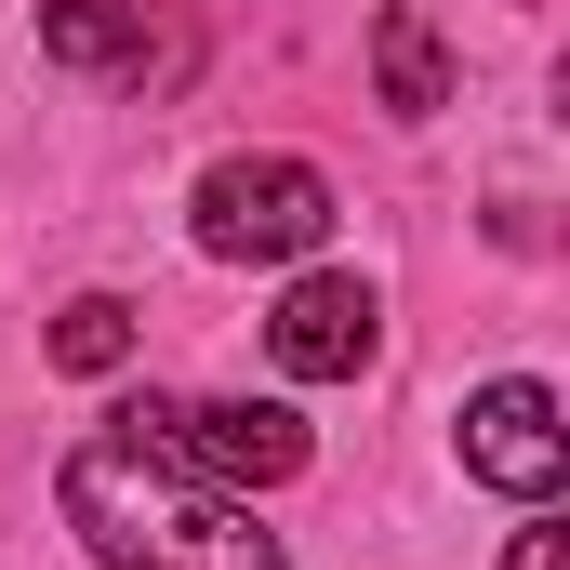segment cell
I'll use <instances>...</instances> for the list:
<instances>
[{"label":"cell","mask_w":570,"mask_h":570,"mask_svg":"<svg viewBox=\"0 0 570 570\" xmlns=\"http://www.w3.org/2000/svg\"><path fill=\"white\" fill-rule=\"evenodd\" d=\"M53 491H67V531L107 570H279V544L253 531V491H213V478L159 464V451L120 438V425L80 438V451L53 464Z\"/></svg>","instance_id":"6da1fadb"},{"label":"cell","mask_w":570,"mask_h":570,"mask_svg":"<svg viewBox=\"0 0 570 570\" xmlns=\"http://www.w3.org/2000/svg\"><path fill=\"white\" fill-rule=\"evenodd\" d=\"M186 213H199V253L213 266H292V253L332 239V173L318 159H279V146L266 159H213Z\"/></svg>","instance_id":"7a4b0ae2"},{"label":"cell","mask_w":570,"mask_h":570,"mask_svg":"<svg viewBox=\"0 0 570 570\" xmlns=\"http://www.w3.org/2000/svg\"><path fill=\"white\" fill-rule=\"evenodd\" d=\"M120 438H146L159 464H186L213 491H279V478H305V425H292L279 399H134Z\"/></svg>","instance_id":"3957f363"},{"label":"cell","mask_w":570,"mask_h":570,"mask_svg":"<svg viewBox=\"0 0 570 570\" xmlns=\"http://www.w3.org/2000/svg\"><path fill=\"white\" fill-rule=\"evenodd\" d=\"M464 478H491V491H518V504H558L570 425H558V399H544L531 372H504V385L464 399Z\"/></svg>","instance_id":"277c9868"},{"label":"cell","mask_w":570,"mask_h":570,"mask_svg":"<svg viewBox=\"0 0 570 570\" xmlns=\"http://www.w3.org/2000/svg\"><path fill=\"white\" fill-rule=\"evenodd\" d=\"M372 345H385V305H372V279H345V266L292 279L279 318H266V358H279L292 385H345V372H372Z\"/></svg>","instance_id":"5b68a950"},{"label":"cell","mask_w":570,"mask_h":570,"mask_svg":"<svg viewBox=\"0 0 570 570\" xmlns=\"http://www.w3.org/2000/svg\"><path fill=\"white\" fill-rule=\"evenodd\" d=\"M146 40H159V0H40V53L53 67H146Z\"/></svg>","instance_id":"8992f818"},{"label":"cell","mask_w":570,"mask_h":570,"mask_svg":"<svg viewBox=\"0 0 570 570\" xmlns=\"http://www.w3.org/2000/svg\"><path fill=\"white\" fill-rule=\"evenodd\" d=\"M372 80H385V107L399 120H438L451 107V53H438V27L399 0V13H372Z\"/></svg>","instance_id":"52a82bcc"},{"label":"cell","mask_w":570,"mask_h":570,"mask_svg":"<svg viewBox=\"0 0 570 570\" xmlns=\"http://www.w3.org/2000/svg\"><path fill=\"white\" fill-rule=\"evenodd\" d=\"M120 358H134V305L120 292H80L53 318V372H120Z\"/></svg>","instance_id":"ba28073f"},{"label":"cell","mask_w":570,"mask_h":570,"mask_svg":"<svg viewBox=\"0 0 570 570\" xmlns=\"http://www.w3.org/2000/svg\"><path fill=\"white\" fill-rule=\"evenodd\" d=\"M504 570H570V544H558V518H544V504H531V531H518V558Z\"/></svg>","instance_id":"9c48e42d"}]
</instances>
